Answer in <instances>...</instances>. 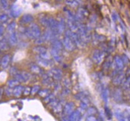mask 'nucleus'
<instances>
[{
    "label": "nucleus",
    "instance_id": "37",
    "mask_svg": "<svg viewBox=\"0 0 130 121\" xmlns=\"http://www.w3.org/2000/svg\"><path fill=\"white\" fill-rule=\"evenodd\" d=\"M111 64H112V61H111V58H109V59L106 60V61L104 64V68L105 70H109V68L111 67Z\"/></svg>",
    "mask_w": 130,
    "mask_h": 121
},
{
    "label": "nucleus",
    "instance_id": "2",
    "mask_svg": "<svg viewBox=\"0 0 130 121\" xmlns=\"http://www.w3.org/2000/svg\"><path fill=\"white\" fill-rule=\"evenodd\" d=\"M77 33L78 34L79 37L83 41V42L87 44L88 42L90 39L89 31H88V29L87 26H85L84 24H81L80 27H78V30H77Z\"/></svg>",
    "mask_w": 130,
    "mask_h": 121
},
{
    "label": "nucleus",
    "instance_id": "49",
    "mask_svg": "<svg viewBox=\"0 0 130 121\" xmlns=\"http://www.w3.org/2000/svg\"><path fill=\"white\" fill-rule=\"evenodd\" d=\"M0 55H1V51H0Z\"/></svg>",
    "mask_w": 130,
    "mask_h": 121
},
{
    "label": "nucleus",
    "instance_id": "19",
    "mask_svg": "<svg viewBox=\"0 0 130 121\" xmlns=\"http://www.w3.org/2000/svg\"><path fill=\"white\" fill-rule=\"evenodd\" d=\"M33 52L36 54H37L38 56H40L45 53L47 52V50L44 47V46H42V45H37L35 47L33 48Z\"/></svg>",
    "mask_w": 130,
    "mask_h": 121
},
{
    "label": "nucleus",
    "instance_id": "27",
    "mask_svg": "<svg viewBox=\"0 0 130 121\" xmlns=\"http://www.w3.org/2000/svg\"><path fill=\"white\" fill-rule=\"evenodd\" d=\"M40 22L41 23V24L46 27L48 28V25H49V17L46 16V15H42L40 18H39Z\"/></svg>",
    "mask_w": 130,
    "mask_h": 121
},
{
    "label": "nucleus",
    "instance_id": "48",
    "mask_svg": "<svg viewBox=\"0 0 130 121\" xmlns=\"http://www.w3.org/2000/svg\"><path fill=\"white\" fill-rule=\"evenodd\" d=\"M0 67H1V60H0Z\"/></svg>",
    "mask_w": 130,
    "mask_h": 121
},
{
    "label": "nucleus",
    "instance_id": "13",
    "mask_svg": "<svg viewBox=\"0 0 130 121\" xmlns=\"http://www.w3.org/2000/svg\"><path fill=\"white\" fill-rule=\"evenodd\" d=\"M75 111V104L72 102H68L65 105L63 108V112L66 115H70Z\"/></svg>",
    "mask_w": 130,
    "mask_h": 121
},
{
    "label": "nucleus",
    "instance_id": "15",
    "mask_svg": "<svg viewBox=\"0 0 130 121\" xmlns=\"http://www.w3.org/2000/svg\"><path fill=\"white\" fill-rule=\"evenodd\" d=\"M29 68H30V72L33 73V74H40V75L43 74V70H42V68L39 65H37V64H30Z\"/></svg>",
    "mask_w": 130,
    "mask_h": 121
},
{
    "label": "nucleus",
    "instance_id": "41",
    "mask_svg": "<svg viewBox=\"0 0 130 121\" xmlns=\"http://www.w3.org/2000/svg\"><path fill=\"white\" fill-rule=\"evenodd\" d=\"M5 93L6 95L8 96H11V95H13V89H11V88H7L5 89Z\"/></svg>",
    "mask_w": 130,
    "mask_h": 121
},
{
    "label": "nucleus",
    "instance_id": "29",
    "mask_svg": "<svg viewBox=\"0 0 130 121\" xmlns=\"http://www.w3.org/2000/svg\"><path fill=\"white\" fill-rule=\"evenodd\" d=\"M0 8L3 11H7L9 8V4L8 2L6 0H1L0 1Z\"/></svg>",
    "mask_w": 130,
    "mask_h": 121
},
{
    "label": "nucleus",
    "instance_id": "20",
    "mask_svg": "<svg viewBox=\"0 0 130 121\" xmlns=\"http://www.w3.org/2000/svg\"><path fill=\"white\" fill-rule=\"evenodd\" d=\"M10 48V45L8 44L6 38H1L0 39V51H8Z\"/></svg>",
    "mask_w": 130,
    "mask_h": 121
},
{
    "label": "nucleus",
    "instance_id": "46",
    "mask_svg": "<svg viewBox=\"0 0 130 121\" xmlns=\"http://www.w3.org/2000/svg\"><path fill=\"white\" fill-rule=\"evenodd\" d=\"M61 121H70V120L69 119V117L68 118L67 117H62L61 119Z\"/></svg>",
    "mask_w": 130,
    "mask_h": 121
},
{
    "label": "nucleus",
    "instance_id": "6",
    "mask_svg": "<svg viewBox=\"0 0 130 121\" xmlns=\"http://www.w3.org/2000/svg\"><path fill=\"white\" fill-rule=\"evenodd\" d=\"M104 52H102L99 49H96L93 52L92 58H93V61H94V63L101 64L104 61Z\"/></svg>",
    "mask_w": 130,
    "mask_h": 121
},
{
    "label": "nucleus",
    "instance_id": "18",
    "mask_svg": "<svg viewBox=\"0 0 130 121\" xmlns=\"http://www.w3.org/2000/svg\"><path fill=\"white\" fill-rule=\"evenodd\" d=\"M82 117V114L78 110L75 111L72 114H71L69 117V119L70 121H80Z\"/></svg>",
    "mask_w": 130,
    "mask_h": 121
},
{
    "label": "nucleus",
    "instance_id": "8",
    "mask_svg": "<svg viewBox=\"0 0 130 121\" xmlns=\"http://www.w3.org/2000/svg\"><path fill=\"white\" fill-rule=\"evenodd\" d=\"M8 44L10 46H14L18 44V34L17 32H13L8 33L7 38H6Z\"/></svg>",
    "mask_w": 130,
    "mask_h": 121
},
{
    "label": "nucleus",
    "instance_id": "1",
    "mask_svg": "<svg viewBox=\"0 0 130 121\" xmlns=\"http://www.w3.org/2000/svg\"><path fill=\"white\" fill-rule=\"evenodd\" d=\"M41 36L40 27L34 23H32L27 27V37L30 39H37Z\"/></svg>",
    "mask_w": 130,
    "mask_h": 121
},
{
    "label": "nucleus",
    "instance_id": "30",
    "mask_svg": "<svg viewBox=\"0 0 130 121\" xmlns=\"http://www.w3.org/2000/svg\"><path fill=\"white\" fill-rule=\"evenodd\" d=\"M39 95L43 97V98H46L50 94V90L49 89H40V92H38Z\"/></svg>",
    "mask_w": 130,
    "mask_h": 121
},
{
    "label": "nucleus",
    "instance_id": "39",
    "mask_svg": "<svg viewBox=\"0 0 130 121\" xmlns=\"http://www.w3.org/2000/svg\"><path fill=\"white\" fill-rule=\"evenodd\" d=\"M96 113H97V111H96V109H95L94 108H88L87 114H88L89 117L92 116L93 114H96Z\"/></svg>",
    "mask_w": 130,
    "mask_h": 121
},
{
    "label": "nucleus",
    "instance_id": "42",
    "mask_svg": "<svg viewBox=\"0 0 130 121\" xmlns=\"http://www.w3.org/2000/svg\"><path fill=\"white\" fill-rule=\"evenodd\" d=\"M30 92H31V89H30V87H26V88H24V89L23 94L25 95H29V94L30 93Z\"/></svg>",
    "mask_w": 130,
    "mask_h": 121
},
{
    "label": "nucleus",
    "instance_id": "4",
    "mask_svg": "<svg viewBox=\"0 0 130 121\" xmlns=\"http://www.w3.org/2000/svg\"><path fill=\"white\" fill-rule=\"evenodd\" d=\"M62 44H63L64 49L69 52L74 51L75 49V47H76V45H75V42L72 41V39L67 36H65V37L63 38Z\"/></svg>",
    "mask_w": 130,
    "mask_h": 121
},
{
    "label": "nucleus",
    "instance_id": "45",
    "mask_svg": "<svg viewBox=\"0 0 130 121\" xmlns=\"http://www.w3.org/2000/svg\"><path fill=\"white\" fill-rule=\"evenodd\" d=\"M69 92H70V91H69V89H65L62 91V94H63V95H68V94H69Z\"/></svg>",
    "mask_w": 130,
    "mask_h": 121
},
{
    "label": "nucleus",
    "instance_id": "25",
    "mask_svg": "<svg viewBox=\"0 0 130 121\" xmlns=\"http://www.w3.org/2000/svg\"><path fill=\"white\" fill-rule=\"evenodd\" d=\"M88 95L89 94H88V92L87 91H82V92L77 93L75 97V99L77 100H81L82 101V100H83L85 99H87Z\"/></svg>",
    "mask_w": 130,
    "mask_h": 121
},
{
    "label": "nucleus",
    "instance_id": "47",
    "mask_svg": "<svg viewBox=\"0 0 130 121\" xmlns=\"http://www.w3.org/2000/svg\"><path fill=\"white\" fill-rule=\"evenodd\" d=\"M2 94H3V89L2 88H0V99H1V97L2 95Z\"/></svg>",
    "mask_w": 130,
    "mask_h": 121
},
{
    "label": "nucleus",
    "instance_id": "36",
    "mask_svg": "<svg viewBox=\"0 0 130 121\" xmlns=\"http://www.w3.org/2000/svg\"><path fill=\"white\" fill-rule=\"evenodd\" d=\"M40 90V86H38V85H35V86H34L31 88V92H30V93H31L32 95H35V94H37V92H39Z\"/></svg>",
    "mask_w": 130,
    "mask_h": 121
},
{
    "label": "nucleus",
    "instance_id": "11",
    "mask_svg": "<svg viewBox=\"0 0 130 121\" xmlns=\"http://www.w3.org/2000/svg\"><path fill=\"white\" fill-rule=\"evenodd\" d=\"M9 11H10V14L14 17H18L21 14V12H22V9L20 8V6H18L16 4L12 5Z\"/></svg>",
    "mask_w": 130,
    "mask_h": 121
},
{
    "label": "nucleus",
    "instance_id": "33",
    "mask_svg": "<svg viewBox=\"0 0 130 121\" xmlns=\"http://www.w3.org/2000/svg\"><path fill=\"white\" fill-rule=\"evenodd\" d=\"M66 4L68 5L70 7H73V8H75V7H78L79 5V2L78 1H75V0H72V1H66Z\"/></svg>",
    "mask_w": 130,
    "mask_h": 121
},
{
    "label": "nucleus",
    "instance_id": "12",
    "mask_svg": "<svg viewBox=\"0 0 130 121\" xmlns=\"http://www.w3.org/2000/svg\"><path fill=\"white\" fill-rule=\"evenodd\" d=\"M34 20V17L30 14H24L20 19V23L22 25H25V24H30L32 23Z\"/></svg>",
    "mask_w": 130,
    "mask_h": 121
},
{
    "label": "nucleus",
    "instance_id": "43",
    "mask_svg": "<svg viewBox=\"0 0 130 121\" xmlns=\"http://www.w3.org/2000/svg\"><path fill=\"white\" fill-rule=\"evenodd\" d=\"M5 32V27L3 26V24L0 23V36H2V35Z\"/></svg>",
    "mask_w": 130,
    "mask_h": 121
},
{
    "label": "nucleus",
    "instance_id": "10",
    "mask_svg": "<svg viewBox=\"0 0 130 121\" xmlns=\"http://www.w3.org/2000/svg\"><path fill=\"white\" fill-rule=\"evenodd\" d=\"M36 59H37V62L40 67H52V65H53V61H51V59L50 60L44 59V58H40L38 55L36 57Z\"/></svg>",
    "mask_w": 130,
    "mask_h": 121
},
{
    "label": "nucleus",
    "instance_id": "17",
    "mask_svg": "<svg viewBox=\"0 0 130 121\" xmlns=\"http://www.w3.org/2000/svg\"><path fill=\"white\" fill-rule=\"evenodd\" d=\"M113 61H114L113 65H114L115 69L117 71H120V70H122L123 67V60L120 57L117 56V57H115Z\"/></svg>",
    "mask_w": 130,
    "mask_h": 121
},
{
    "label": "nucleus",
    "instance_id": "38",
    "mask_svg": "<svg viewBox=\"0 0 130 121\" xmlns=\"http://www.w3.org/2000/svg\"><path fill=\"white\" fill-rule=\"evenodd\" d=\"M8 16L5 13H1L0 14V22L1 23H5L8 20Z\"/></svg>",
    "mask_w": 130,
    "mask_h": 121
},
{
    "label": "nucleus",
    "instance_id": "28",
    "mask_svg": "<svg viewBox=\"0 0 130 121\" xmlns=\"http://www.w3.org/2000/svg\"><path fill=\"white\" fill-rule=\"evenodd\" d=\"M7 85H8V88H11V89H14V87L18 86L19 85V83L14 78V79H11L8 81L7 83Z\"/></svg>",
    "mask_w": 130,
    "mask_h": 121
},
{
    "label": "nucleus",
    "instance_id": "7",
    "mask_svg": "<svg viewBox=\"0 0 130 121\" xmlns=\"http://www.w3.org/2000/svg\"><path fill=\"white\" fill-rule=\"evenodd\" d=\"M50 55L53 58V60L58 63H59L62 61V52H60V51H59V50H57L53 47L50 49Z\"/></svg>",
    "mask_w": 130,
    "mask_h": 121
},
{
    "label": "nucleus",
    "instance_id": "3",
    "mask_svg": "<svg viewBox=\"0 0 130 121\" xmlns=\"http://www.w3.org/2000/svg\"><path fill=\"white\" fill-rule=\"evenodd\" d=\"M47 75L50 77H51L53 80H60L62 79L63 73H62V70L61 69L53 67V68H51L48 71Z\"/></svg>",
    "mask_w": 130,
    "mask_h": 121
},
{
    "label": "nucleus",
    "instance_id": "24",
    "mask_svg": "<svg viewBox=\"0 0 130 121\" xmlns=\"http://www.w3.org/2000/svg\"><path fill=\"white\" fill-rule=\"evenodd\" d=\"M43 85H45V86H52L53 84L54 85V82H53V80L51 78V77H50L47 74H43Z\"/></svg>",
    "mask_w": 130,
    "mask_h": 121
},
{
    "label": "nucleus",
    "instance_id": "26",
    "mask_svg": "<svg viewBox=\"0 0 130 121\" xmlns=\"http://www.w3.org/2000/svg\"><path fill=\"white\" fill-rule=\"evenodd\" d=\"M16 29H17V23L14 21L11 22L8 27H7V33H13V32H16Z\"/></svg>",
    "mask_w": 130,
    "mask_h": 121
},
{
    "label": "nucleus",
    "instance_id": "9",
    "mask_svg": "<svg viewBox=\"0 0 130 121\" xmlns=\"http://www.w3.org/2000/svg\"><path fill=\"white\" fill-rule=\"evenodd\" d=\"M87 15H88V11L85 8L80 7V8H78V11H77V14L75 16H76L77 20L79 22L82 23L85 19V17H87Z\"/></svg>",
    "mask_w": 130,
    "mask_h": 121
},
{
    "label": "nucleus",
    "instance_id": "35",
    "mask_svg": "<svg viewBox=\"0 0 130 121\" xmlns=\"http://www.w3.org/2000/svg\"><path fill=\"white\" fill-rule=\"evenodd\" d=\"M20 71L18 70V69L16 67H11L10 68V70H9V73H10V75L12 76V77H15Z\"/></svg>",
    "mask_w": 130,
    "mask_h": 121
},
{
    "label": "nucleus",
    "instance_id": "44",
    "mask_svg": "<svg viewBox=\"0 0 130 121\" xmlns=\"http://www.w3.org/2000/svg\"><path fill=\"white\" fill-rule=\"evenodd\" d=\"M85 121H98V120H97V118H96L95 117L91 116V117H88L86 119V120Z\"/></svg>",
    "mask_w": 130,
    "mask_h": 121
},
{
    "label": "nucleus",
    "instance_id": "34",
    "mask_svg": "<svg viewBox=\"0 0 130 121\" xmlns=\"http://www.w3.org/2000/svg\"><path fill=\"white\" fill-rule=\"evenodd\" d=\"M54 99H55V95L50 93L47 97L44 98V102L46 103V104H49V103H50L52 101H53Z\"/></svg>",
    "mask_w": 130,
    "mask_h": 121
},
{
    "label": "nucleus",
    "instance_id": "40",
    "mask_svg": "<svg viewBox=\"0 0 130 121\" xmlns=\"http://www.w3.org/2000/svg\"><path fill=\"white\" fill-rule=\"evenodd\" d=\"M53 111H54V112L56 113V114H59V113L62 112V108L61 104H58V105L53 108Z\"/></svg>",
    "mask_w": 130,
    "mask_h": 121
},
{
    "label": "nucleus",
    "instance_id": "22",
    "mask_svg": "<svg viewBox=\"0 0 130 121\" xmlns=\"http://www.w3.org/2000/svg\"><path fill=\"white\" fill-rule=\"evenodd\" d=\"M24 88L22 86L18 85V86H16L13 89V95L17 98L20 97L22 95V93L24 92Z\"/></svg>",
    "mask_w": 130,
    "mask_h": 121
},
{
    "label": "nucleus",
    "instance_id": "16",
    "mask_svg": "<svg viewBox=\"0 0 130 121\" xmlns=\"http://www.w3.org/2000/svg\"><path fill=\"white\" fill-rule=\"evenodd\" d=\"M10 60H11V58H10V55H5L2 59H1V67L2 69H6L8 68V65H9V63H10Z\"/></svg>",
    "mask_w": 130,
    "mask_h": 121
},
{
    "label": "nucleus",
    "instance_id": "21",
    "mask_svg": "<svg viewBox=\"0 0 130 121\" xmlns=\"http://www.w3.org/2000/svg\"><path fill=\"white\" fill-rule=\"evenodd\" d=\"M123 79H124V74L123 73H117V74H116L115 77H113V82L116 85H120L123 83Z\"/></svg>",
    "mask_w": 130,
    "mask_h": 121
},
{
    "label": "nucleus",
    "instance_id": "5",
    "mask_svg": "<svg viewBox=\"0 0 130 121\" xmlns=\"http://www.w3.org/2000/svg\"><path fill=\"white\" fill-rule=\"evenodd\" d=\"M31 78L30 74L27 71H20L15 77L14 79L20 83H27Z\"/></svg>",
    "mask_w": 130,
    "mask_h": 121
},
{
    "label": "nucleus",
    "instance_id": "14",
    "mask_svg": "<svg viewBox=\"0 0 130 121\" xmlns=\"http://www.w3.org/2000/svg\"><path fill=\"white\" fill-rule=\"evenodd\" d=\"M66 32V20L63 17H60L58 20V33L62 34Z\"/></svg>",
    "mask_w": 130,
    "mask_h": 121
},
{
    "label": "nucleus",
    "instance_id": "31",
    "mask_svg": "<svg viewBox=\"0 0 130 121\" xmlns=\"http://www.w3.org/2000/svg\"><path fill=\"white\" fill-rule=\"evenodd\" d=\"M45 42H46V39H45L44 36H43V34H41V36L39 38H37V39L34 40V43L37 45H41V44L44 43Z\"/></svg>",
    "mask_w": 130,
    "mask_h": 121
},
{
    "label": "nucleus",
    "instance_id": "32",
    "mask_svg": "<svg viewBox=\"0 0 130 121\" xmlns=\"http://www.w3.org/2000/svg\"><path fill=\"white\" fill-rule=\"evenodd\" d=\"M62 84L63 85V86L65 87V89H69L71 87V81L69 80V79L68 78H64L62 80Z\"/></svg>",
    "mask_w": 130,
    "mask_h": 121
},
{
    "label": "nucleus",
    "instance_id": "23",
    "mask_svg": "<svg viewBox=\"0 0 130 121\" xmlns=\"http://www.w3.org/2000/svg\"><path fill=\"white\" fill-rule=\"evenodd\" d=\"M52 47L57 49V50H59V51H60V52H62V50L64 49L62 42L61 41H59L58 39L52 42Z\"/></svg>",
    "mask_w": 130,
    "mask_h": 121
}]
</instances>
